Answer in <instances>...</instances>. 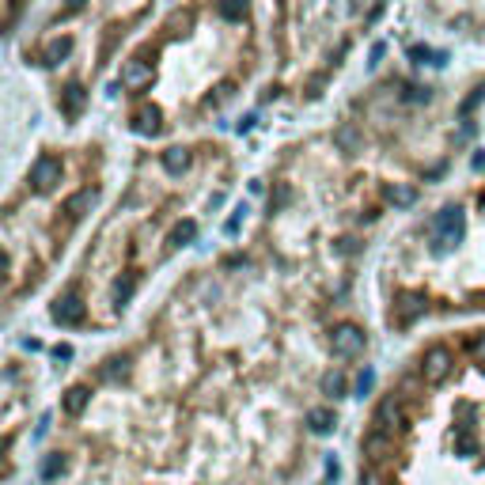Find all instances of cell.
Returning a JSON list of instances; mask_svg holds the SVG:
<instances>
[{
    "label": "cell",
    "instance_id": "9c48e42d",
    "mask_svg": "<svg viewBox=\"0 0 485 485\" xmlns=\"http://www.w3.org/2000/svg\"><path fill=\"white\" fill-rule=\"evenodd\" d=\"M364 349H368L364 326H357V323H334L330 326V352H334L338 360H357V357H364Z\"/></svg>",
    "mask_w": 485,
    "mask_h": 485
},
{
    "label": "cell",
    "instance_id": "d6986e66",
    "mask_svg": "<svg viewBox=\"0 0 485 485\" xmlns=\"http://www.w3.org/2000/svg\"><path fill=\"white\" fill-rule=\"evenodd\" d=\"M338 474H341V470H338V462H334V459H326V481H338Z\"/></svg>",
    "mask_w": 485,
    "mask_h": 485
},
{
    "label": "cell",
    "instance_id": "5bb4252c",
    "mask_svg": "<svg viewBox=\"0 0 485 485\" xmlns=\"http://www.w3.org/2000/svg\"><path fill=\"white\" fill-rule=\"evenodd\" d=\"M307 428H311L315 436H326V433H334V425H338V417L334 410H326V406H315V410H307Z\"/></svg>",
    "mask_w": 485,
    "mask_h": 485
},
{
    "label": "cell",
    "instance_id": "277c9868",
    "mask_svg": "<svg viewBox=\"0 0 485 485\" xmlns=\"http://www.w3.org/2000/svg\"><path fill=\"white\" fill-rule=\"evenodd\" d=\"M160 0H50L19 38V61L42 80L50 110L65 129L80 126L110 65L140 38Z\"/></svg>",
    "mask_w": 485,
    "mask_h": 485
},
{
    "label": "cell",
    "instance_id": "ba28073f",
    "mask_svg": "<svg viewBox=\"0 0 485 485\" xmlns=\"http://www.w3.org/2000/svg\"><path fill=\"white\" fill-rule=\"evenodd\" d=\"M455 349L447 345V341H433L421 357H417V376H421L425 387H444V383L455 376Z\"/></svg>",
    "mask_w": 485,
    "mask_h": 485
},
{
    "label": "cell",
    "instance_id": "ac0fdd59",
    "mask_svg": "<svg viewBox=\"0 0 485 485\" xmlns=\"http://www.w3.org/2000/svg\"><path fill=\"white\" fill-rule=\"evenodd\" d=\"M360 485H387V478H383L379 470H364L360 474Z\"/></svg>",
    "mask_w": 485,
    "mask_h": 485
},
{
    "label": "cell",
    "instance_id": "2e32d148",
    "mask_svg": "<svg viewBox=\"0 0 485 485\" xmlns=\"http://www.w3.org/2000/svg\"><path fill=\"white\" fill-rule=\"evenodd\" d=\"M61 470H65V455H50L46 462H42V470H38V474H42V478H46V481H53Z\"/></svg>",
    "mask_w": 485,
    "mask_h": 485
},
{
    "label": "cell",
    "instance_id": "5b68a950",
    "mask_svg": "<svg viewBox=\"0 0 485 485\" xmlns=\"http://www.w3.org/2000/svg\"><path fill=\"white\" fill-rule=\"evenodd\" d=\"M106 167L110 145L103 137L38 145L4 201L12 292L35 289L46 255H57L69 231L99 208L106 190Z\"/></svg>",
    "mask_w": 485,
    "mask_h": 485
},
{
    "label": "cell",
    "instance_id": "30bf717a",
    "mask_svg": "<svg viewBox=\"0 0 485 485\" xmlns=\"http://www.w3.org/2000/svg\"><path fill=\"white\" fill-rule=\"evenodd\" d=\"M372 425H376V433H387V436H394V433L406 425V413H402V398H398V394H383L379 406H376V413H372Z\"/></svg>",
    "mask_w": 485,
    "mask_h": 485
},
{
    "label": "cell",
    "instance_id": "3957f363",
    "mask_svg": "<svg viewBox=\"0 0 485 485\" xmlns=\"http://www.w3.org/2000/svg\"><path fill=\"white\" fill-rule=\"evenodd\" d=\"M235 171V148L220 137H179L137 148L110 228L91 250V266L110 273V311L121 315L133 303L152 258L194 247L205 216L228 205Z\"/></svg>",
    "mask_w": 485,
    "mask_h": 485
},
{
    "label": "cell",
    "instance_id": "52a82bcc",
    "mask_svg": "<svg viewBox=\"0 0 485 485\" xmlns=\"http://www.w3.org/2000/svg\"><path fill=\"white\" fill-rule=\"evenodd\" d=\"M421 19L459 42H485V0H421Z\"/></svg>",
    "mask_w": 485,
    "mask_h": 485
},
{
    "label": "cell",
    "instance_id": "e0dca14e",
    "mask_svg": "<svg viewBox=\"0 0 485 485\" xmlns=\"http://www.w3.org/2000/svg\"><path fill=\"white\" fill-rule=\"evenodd\" d=\"M372 387H376V372L364 368L360 376H357V394H372Z\"/></svg>",
    "mask_w": 485,
    "mask_h": 485
},
{
    "label": "cell",
    "instance_id": "8fae6325",
    "mask_svg": "<svg viewBox=\"0 0 485 485\" xmlns=\"http://www.w3.org/2000/svg\"><path fill=\"white\" fill-rule=\"evenodd\" d=\"M30 8H35V0H4V35L8 38L23 35V23H30Z\"/></svg>",
    "mask_w": 485,
    "mask_h": 485
},
{
    "label": "cell",
    "instance_id": "9a60e30c",
    "mask_svg": "<svg viewBox=\"0 0 485 485\" xmlns=\"http://www.w3.org/2000/svg\"><path fill=\"white\" fill-rule=\"evenodd\" d=\"M318 387H323V394H326V398H341V394H345L349 391V383H345V372H326V376L323 379H318Z\"/></svg>",
    "mask_w": 485,
    "mask_h": 485
},
{
    "label": "cell",
    "instance_id": "7a4b0ae2",
    "mask_svg": "<svg viewBox=\"0 0 485 485\" xmlns=\"http://www.w3.org/2000/svg\"><path fill=\"white\" fill-rule=\"evenodd\" d=\"M273 57L258 0H179L118 65V121L145 145L179 140L235 103Z\"/></svg>",
    "mask_w": 485,
    "mask_h": 485
},
{
    "label": "cell",
    "instance_id": "8992f818",
    "mask_svg": "<svg viewBox=\"0 0 485 485\" xmlns=\"http://www.w3.org/2000/svg\"><path fill=\"white\" fill-rule=\"evenodd\" d=\"M394 0H269L273 69L262 106H315L387 19Z\"/></svg>",
    "mask_w": 485,
    "mask_h": 485
},
{
    "label": "cell",
    "instance_id": "7c38bea8",
    "mask_svg": "<svg viewBox=\"0 0 485 485\" xmlns=\"http://www.w3.org/2000/svg\"><path fill=\"white\" fill-rule=\"evenodd\" d=\"M87 402H91V387H87V383H72L69 391H65V413L69 417H80L84 410H87Z\"/></svg>",
    "mask_w": 485,
    "mask_h": 485
},
{
    "label": "cell",
    "instance_id": "4fadbf2b",
    "mask_svg": "<svg viewBox=\"0 0 485 485\" xmlns=\"http://www.w3.org/2000/svg\"><path fill=\"white\" fill-rule=\"evenodd\" d=\"M364 455H368V459H376V462H383V459H387L391 455V451H394V444H391V436L387 433H376V428H372V433L368 436H364Z\"/></svg>",
    "mask_w": 485,
    "mask_h": 485
},
{
    "label": "cell",
    "instance_id": "6da1fadb",
    "mask_svg": "<svg viewBox=\"0 0 485 485\" xmlns=\"http://www.w3.org/2000/svg\"><path fill=\"white\" fill-rule=\"evenodd\" d=\"M485 72H433L421 61H391L360 84L318 129L284 140L269 163L266 216L311 205L338 213L345 239L383 213L413 208L425 186L455 167L481 129Z\"/></svg>",
    "mask_w": 485,
    "mask_h": 485
}]
</instances>
